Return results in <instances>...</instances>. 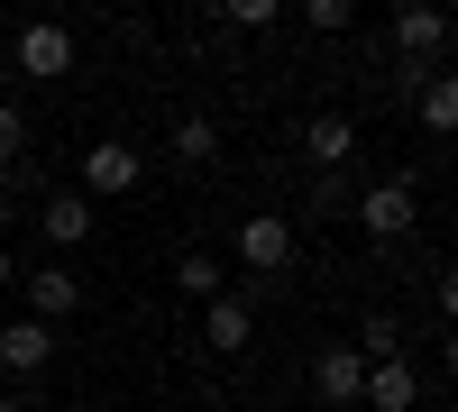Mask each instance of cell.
<instances>
[{
    "label": "cell",
    "instance_id": "cell-1",
    "mask_svg": "<svg viewBox=\"0 0 458 412\" xmlns=\"http://www.w3.org/2000/svg\"><path fill=\"white\" fill-rule=\"evenodd\" d=\"M349 220H358L376 248H394V239H412V230H422V183H412V174H376L367 193L349 202Z\"/></svg>",
    "mask_w": 458,
    "mask_h": 412
},
{
    "label": "cell",
    "instance_id": "cell-2",
    "mask_svg": "<svg viewBox=\"0 0 458 412\" xmlns=\"http://www.w3.org/2000/svg\"><path fill=\"white\" fill-rule=\"evenodd\" d=\"M449 46V10H422V0H403L394 10V55H403V101L431 83V55Z\"/></svg>",
    "mask_w": 458,
    "mask_h": 412
},
{
    "label": "cell",
    "instance_id": "cell-3",
    "mask_svg": "<svg viewBox=\"0 0 458 412\" xmlns=\"http://www.w3.org/2000/svg\"><path fill=\"white\" fill-rule=\"evenodd\" d=\"M10 55H19V73H28V83H64V73H73V28H55V19H28Z\"/></svg>",
    "mask_w": 458,
    "mask_h": 412
},
{
    "label": "cell",
    "instance_id": "cell-4",
    "mask_svg": "<svg viewBox=\"0 0 458 412\" xmlns=\"http://www.w3.org/2000/svg\"><path fill=\"white\" fill-rule=\"evenodd\" d=\"M138 174H147V156L129 138H101V147H83V183H73V193H138Z\"/></svg>",
    "mask_w": 458,
    "mask_h": 412
},
{
    "label": "cell",
    "instance_id": "cell-5",
    "mask_svg": "<svg viewBox=\"0 0 458 412\" xmlns=\"http://www.w3.org/2000/svg\"><path fill=\"white\" fill-rule=\"evenodd\" d=\"M239 266H248L257 284H276V275L293 266V220H276V211H266V220H239Z\"/></svg>",
    "mask_w": 458,
    "mask_h": 412
},
{
    "label": "cell",
    "instance_id": "cell-6",
    "mask_svg": "<svg viewBox=\"0 0 458 412\" xmlns=\"http://www.w3.org/2000/svg\"><path fill=\"white\" fill-rule=\"evenodd\" d=\"M257 340V303H248V293H220V303H202V349L211 357H239Z\"/></svg>",
    "mask_w": 458,
    "mask_h": 412
},
{
    "label": "cell",
    "instance_id": "cell-7",
    "mask_svg": "<svg viewBox=\"0 0 458 412\" xmlns=\"http://www.w3.org/2000/svg\"><path fill=\"white\" fill-rule=\"evenodd\" d=\"M19 293H28V321H47V330L83 312V275H64V266H37Z\"/></svg>",
    "mask_w": 458,
    "mask_h": 412
},
{
    "label": "cell",
    "instance_id": "cell-8",
    "mask_svg": "<svg viewBox=\"0 0 458 412\" xmlns=\"http://www.w3.org/2000/svg\"><path fill=\"white\" fill-rule=\"evenodd\" d=\"M302 156H312V174H349L358 165V129L339 120V110H321V120L302 129Z\"/></svg>",
    "mask_w": 458,
    "mask_h": 412
},
{
    "label": "cell",
    "instance_id": "cell-9",
    "mask_svg": "<svg viewBox=\"0 0 458 412\" xmlns=\"http://www.w3.org/2000/svg\"><path fill=\"white\" fill-rule=\"evenodd\" d=\"M0 366H10V376H47L55 366V330L47 321H10L0 330Z\"/></svg>",
    "mask_w": 458,
    "mask_h": 412
},
{
    "label": "cell",
    "instance_id": "cell-10",
    "mask_svg": "<svg viewBox=\"0 0 458 412\" xmlns=\"http://www.w3.org/2000/svg\"><path fill=\"white\" fill-rule=\"evenodd\" d=\"M37 230H47V248H83L101 220H92V202H83V193H47V202H37Z\"/></svg>",
    "mask_w": 458,
    "mask_h": 412
},
{
    "label": "cell",
    "instance_id": "cell-11",
    "mask_svg": "<svg viewBox=\"0 0 458 412\" xmlns=\"http://www.w3.org/2000/svg\"><path fill=\"white\" fill-rule=\"evenodd\" d=\"M358 403H376V412H412V403H422V366H412V357L367 366V394H358Z\"/></svg>",
    "mask_w": 458,
    "mask_h": 412
},
{
    "label": "cell",
    "instance_id": "cell-12",
    "mask_svg": "<svg viewBox=\"0 0 458 412\" xmlns=\"http://www.w3.org/2000/svg\"><path fill=\"white\" fill-rule=\"evenodd\" d=\"M312 394H321V403H358V394H367V357H358V349H321V357H312Z\"/></svg>",
    "mask_w": 458,
    "mask_h": 412
},
{
    "label": "cell",
    "instance_id": "cell-13",
    "mask_svg": "<svg viewBox=\"0 0 458 412\" xmlns=\"http://www.w3.org/2000/svg\"><path fill=\"white\" fill-rule=\"evenodd\" d=\"M412 120H422L431 138H458V73H440V64H431V83L412 92Z\"/></svg>",
    "mask_w": 458,
    "mask_h": 412
},
{
    "label": "cell",
    "instance_id": "cell-14",
    "mask_svg": "<svg viewBox=\"0 0 458 412\" xmlns=\"http://www.w3.org/2000/svg\"><path fill=\"white\" fill-rule=\"evenodd\" d=\"M174 165L183 174H211L220 165V129L211 120H174Z\"/></svg>",
    "mask_w": 458,
    "mask_h": 412
},
{
    "label": "cell",
    "instance_id": "cell-15",
    "mask_svg": "<svg viewBox=\"0 0 458 412\" xmlns=\"http://www.w3.org/2000/svg\"><path fill=\"white\" fill-rule=\"evenodd\" d=\"M174 284L193 293V303H220V293H229V275H220V256H211V248H193V256H183V266H174Z\"/></svg>",
    "mask_w": 458,
    "mask_h": 412
},
{
    "label": "cell",
    "instance_id": "cell-16",
    "mask_svg": "<svg viewBox=\"0 0 458 412\" xmlns=\"http://www.w3.org/2000/svg\"><path fill=\"white\" fill-rule=\"evenodd\" d=\"M358 357H367V366L403 357V321H394V312H367V330H358Z\"/></svg>",
    "mask_w": 458,
    "mask_h": 412
},
{
    "label": "cell",
    "instance_id": "cell-17",
    "mask_svg": "<svg viewBox=\"0 0 458 412\" xmlns=\"http://www.w3.org/2000/svg\"><path fill=\"white\" fill-rule=\"evenodd\" d=\"M349 202H358V193H349V174H312V211H321V220H339Z\"/></svg>",
    "mask_w": 458,
    "mask_h": 412
},
{
    "label": "cell",
    "instance_id": "cell-18",
    "mask_svg": "<svg viewBox=\"0 0 458 412\" xmlns=\"http://www.w3.org/2000/svg\"><path fill=\"white\" fill-rule=\"evenodd\" d=\"M28 156V120H19V101H0V165H19Z\"/></svg>",
    "mask_w": 458,
    "mask_h": 412
},
{
    "label": "cell",
    "instance_id": "cell-19",
    "mask_svg": "<svg viewBox=\"0 0 458 412\" xmlns=\"http://www.w3.org/2000/svg\"><path fill=\"white\" fill-rule=\"evenodd\" d=\"M229 28H239V37H257V28H276V0H229V10H220Z\"/></svg>",
    "mask_w": 458,
    "mask_h": 412
},
{
    "label": "cell",
    "instance_id": "cell-20",
    "mask_svg": "<svg viewBox=\"0 0 458 412\" xmlns=\"http://www.w3.org/2000/svg\"><path fill=\"white\" fill-rule=\"evenodd\" d=\"M302 19H312L321 37H349V28H358V10H349V0H312V10H302Z\"/></svg>",
    "mask_w": 458,
    "mask_h": 412
},
{
    "label": "cell",
    "instance_id": "cell-21",
    "mask_svg": "<svg viewBox=\"0 0 458 412\" xmlns=\"http://www.w3.org/2000/svg\"><path fill=\"white\" fill-rule=\"evenodd\" d=\"M431 303H440V321H449V330H458V266H449V275H440V293H431Z\"/></svg>",
    "mask_w": 458,
    "mask_h": 412
},
{
    "label": "cell",
    "instance_id": "cell-22",
    "mask_svg": "<svg viewBox=\"0 0 458 412\" xmlns=\"http://www.w3.org/2000/svg\"><path fill=\"white\" fill-rule=\"evenodd\" d=\"M440 357H449V376H458V330H449V349H440Z\"/></svg>",
    "mask_w": 458,
    "mask_h": 412
},
{
    "label": "cell",
    "instance_id": "cell-23",
    "mask_svg": "<svg viewBox=\"0 0 458 412\" xmlns=\"http://www.w3.org/2000/svg\"><path fill=\"white\" fill-rule=\"evenodd\" d=\"M10 275H19V266H10V248H0V284H10Z\"/></svg>",
    "mask_w": 458,
    "mask_h": 412
},
{
    "label": "cell",
    "instance_id": "cell-24",
    "mask_svg": "<svg viewBox=\"0 0 458 412\" xmlns=\"http://www.w3.org/2000/svg\"><path fill=\"white\" fill-rule=\"evenodd\" d=\"M0 412H19V403H10V394H0Z\"/></svg>",
    "mask_w": 458,
    "mask_h": 412
}]
</instances>
